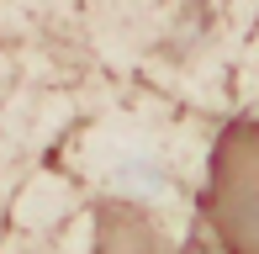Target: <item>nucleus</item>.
<instances>
[{"label": "nucleus", "mask_w": 259, "mask_h": 254, "mask_svg": "<svg viewBox=\"0 0 259 254\" xmlns=\"http://www.w3.org/2000/svg\"><path fill=\"white\" fill-rule=\"evenodd\" d=\"M96 254H175V244L143 206L106 201L96 212Z\"/></svg>", "instance_id": "obj_2"}, {"label": "nucleus", "mask_w": 259, "mask_h": 254, "mask_svg": "<svg viewBox=\"0 0 259 254\" xmlns=\"http://www.w3.org/2000/svg\"><path fill=\"white\" fill-rule=\"evenodd\" d=\"M201 217L222 254H259V122H233L217 138Z\"/></svg>", "instance_id": "obj_1"}]
</instances>
